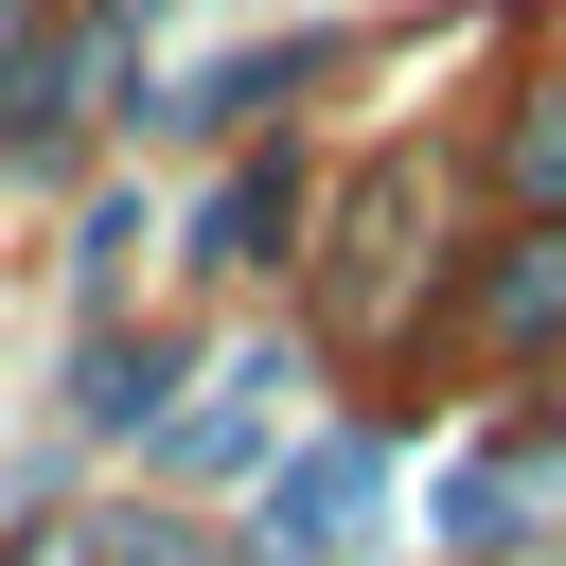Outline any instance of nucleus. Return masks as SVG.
Masks as SVG:
<instances>
[{"instance_id":"nucleus-1","label":"nucleus","mask_w":566,"mask_h":566,"mask_svg":"<svg viewBox=\"0 0 566 566\" xmlns=\"http://www.w3.org/2000/svg\"><path fill=\"white\" fill-rule=\"evenodd\" d=\"M354 495H371V442H318V460H301V478H283V495H265V548H283V566H318V548H336V513H354Z\"/></svg>"},{"instance_id":"nucleus-2","label":"nucleus","mask_w":566,"mask_h":566,"mask_svg":"<svg viewBox=\"0 0 566 566\" xmlns=\"http://www.w3.org/2000/svg\"><path fill=\"white\" fill-rule=\"evenodd\" d=\"M513 195H548V212H566V106H548V124L513 142Z\"/></svg>"}]
</instances>
